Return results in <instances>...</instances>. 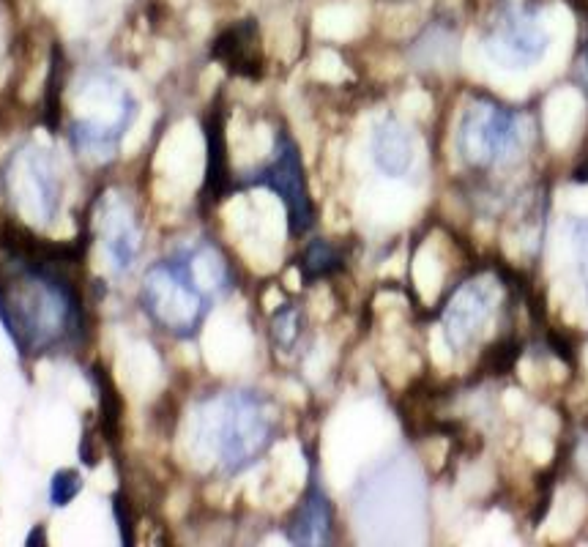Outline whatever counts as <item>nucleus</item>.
I'll list each match as a JSON object with an SVG mask.
<instances>
[{"label": "nucleus", "mask_w": 588, "mask_h": 547, "mask_svg": "<svg viewBox=\"0 0 588 547\" xmlns=\"http://www.w3.org/2000/svg\"><path fill=\"white\" fill-rule=\"evenodd\" d=\"M11 258L20 263L17 277L0 274V318L22 353H44L83 334V301L63 263Z\"/></svg>", "instance_id": "1"}, {"label": "nucleus", "mask_w": 588, "mask_h": 547, "mask_svg": "<svg viewBox=\"0 0 588 547\" xmlns=\"http://www.w3.org/2000/svg\"><path fill=\"white\" fill-rule=\"evenodd\" d=\"M277 416L266 397L255 392H219L200 405L195 441L222 474H241L269 452Z\"/></svg>", "instance_id": "2"}, {"label": "nucleus", "mask_w": 588, "mask_h": 547, "mask_svg": "<svg viewBox=\"0 0 588 547\" xmlns=\"http://www.w3.org/2000/svg\"><path fill=\"white\" fill-rule=\"evenodd\" d=\"M526 118L490 93H476L457 121L454 148L465 167L493 173L517 165L526 151Z\"/></svg>", "instance_id": "3"}, {"label": "nucleus", "mask_w": 588, "mask_h": 547, "mask_svg": "<svg viewBox=\"0 0 588 547\" xmlns=\"http://www.w3.org/2000/svg\"><path fill=\"white\" fill-rule=\"evenodd\" d=\"M140 301L156 329L167 331L178 340H192L203 329L208 312L214 307V299L189 277L176 252L148 269L140 288Z\"/></svg>", "instance_id": "4"}, {"label": "nucleus", "mask_w": 588, "mask_h": 547, "mask_svg": "<svg viewBox=\"0 0 588 547\" xmlns=\"http://www.w3.org/2000/svg\"><path fill=\"white\" fill-rule=\"evenodd\" d=\"M85 115L74 118L69 137L77 151L91 156H110L135 121L137 104L124 85L107 77L93 74L83 85Z\"/></svg>", "instance_id": "5"}, {"label": "nucleus", "mask_w": 588, "mask_h": 547, "mask_svg": "<svg viewBox=\"0 0 588 547\" xmlns=\"http://www.w3.org/2000/svg\"><path fill=\"white\" fill-rule=\"evenodd\" d=\"M547 47L550 33L537 11L526 3H506L496 20L490 22V31L485 36V52L490 61L509 72L537 66L547 55Z\"/></svg>", "instance_id": "6"}, {"label": "nucleus", "mask_w": 588, "mask_h": 547, "mask_svg": "<svg viewBox=\"0 0 588 547\" xmlns=\"http://www.w3.org/2000/svg\"><path fill=\"white\" fill-rule=\"evenodd\" d=\"M247 184L271 189L282 200V206L288 211L290 236L310 233V228L315 225V206H312L299 143L288 132H279L277 145H274V159L266 167H260Z\"/></svg>", "instance_id": "7"}, {"label": "nucleus", "mask_w": 588, "mask_h": 547, "mask_svg": "<svg viewBox=\"0 0 588 547\" xmlns=\"http://www.w3.org/2000/svg\"><path fill=\"white\" fill-rule=\"evenodd\" d=\"M496 310L498 293L493 282H487L485 277H471L460 282L441 310L446 345L454 353L474 348L490 326V320L496 318Z\"/></svg>", "instance_id": "8"}, {"label": "nucleus", "mask_w": 588, "mask_h": 547, "mask_svg": "<svg viewBox=\"0 0 588 547\" xmlns=\"http://www.w3.org/2000/svg\"><path fill=\"white\" fill-rule=\"evenodd\" d=\"M11 184H17L22 206L28 208V214L39 217L42 222H52L58 217L63 184L47 151L28 148L25 154L17 156L14 170H11Z\"/></svg>", "instance_id": "9"}, {"label": "nucleus", "mask_w": 588, "mask_h": 547, "mask_svg": "<svg viewBox=\"0 0 588 547\" xmlns=\"http://www.w3.org/2000/svg\"><path fill=\"white\" fill-rule=\"evenodd\" d=\"M99 236H102V247L115 274H126L135 266L140 247H143L140 241L143 233L137 225L135 211L126 206L121 197L107 200L99 208Z\"/></svg>", "instance_id": "10"}, {"label": "nucleus", "mask_w": 588, "mask_h": 547, "mask_svg": "<svg viewBox=\"0 0 588 547\" xmlns=\"http://www.w3.org/2000/svg\"><path fill=\"white\" fill-rule=\"evenodd\" d=\"M288 539L293 545H329L334 539V506L315 471L307 493L288 520Z\"/></svg>", "instance_id": "11"}, {"label": "nucleus", "mask_w": 588, "mask_h": 547, "mask_svg": "<svg viewBox=\"0 0 588 547\" xmlns=\"http://www.w3.org/2000/svg\"><path fill=\"white\" fill-rule=\"evenodd\" d=\"M370 154L375 167L381 170L386 178H403L411 173L413 159V137L408 126L397 118H383L381 124L375 126L370 140Z\"/></svg>", "instance_id": "12"}, {"label": "nucleus", "mask_w": 588, "mask_h": 547, "mask_svg": "<svg viewBox=\"0 0 588 547\" xmlns=\"http://www.w3.org/2000/svg\"><path fill=\"white\" fill-rule=\"evenodd\" d=\"M214 58L222 61L230 72L244 74V77H258L260 74V39L255 20H241L233 28H227L214 44Z\"/></svg>", "instance_id": "13"}, {"label": "nucleus", "mask_w": 588, "mask_h": 547, "mask_svg": "<svg viewBox=\"0 0 588 547\" xmlns=\"http://www.w3.org/2000/svg\"><path fill=\"white\" fill-rule=\"evenodd\" d=\"M206 186L203 192H208V197L219 203L227 192V181H230V165H227V143L225 135H222V118L219 113H214L206 121Z\"/></svg>", "instance_id": "14"}, {"label": "nucleus", "mask_w": 588, "mask_h": 547, "mask_svg": "<svg viewBox=\"0 0 588 547\" xmlns=\"http://www.w3.org/2000/svg\"><path fill=\"white\" fill-rule=\"evenodd\" d=\"M342 263H345V258H342L340 247H334L326 238H312L299 258L301 279H304L307 285L320 282V279H329L334 277L337 271H342Z\"/></svg>", "instance_id": "15"}, {"label": "nucleus", "mask_w": 588, "mask_h": 547, "mask_svg": "<svg viewBox=\"0 0 588 547\" xmlns=\"http://www.w3.org/2000/svg\"><path fill=\"white\" fill-rule=\"evenodd\" d=\"M271 340L282 351H290L296 348V342L301 340L304 334V312H301L299 304H282L274 315H271Z\"/></svg>", "instance_id": "16"}, {"label": "nucleus", "mask_w": 588, "mask_h": 547, "mask_svg": "<svg viewBox=\"0 0 588 547\" xmlns=\"http://www.w3.org/2000/svg\"><path fill=\"white\" fill-rule=\"evenodd\" d=\"M83 476L80 471H74V468H61L58 474L50 479V504L63 509V506H69L74 498L83 493Z\"/></svg>", "instance_id": "17"}, {"label": "nucleus", "mask_w": 588, "mask_h": 547, "mask_svg": "<svg viewBox=\"0 0 588 547\" xmlns=\"http://www.w3.org/2000/svg\"><path fill=\"white\" fill-rule=\"evenodd\" d=\"M572 249H575V266H578V277L586 288L588 299V217H580L572 222Z\"/></svg>", "instance_id": "18"}, {"label": "nucleus", "mask_w": 588, "mask_h": 547, "mask_svg": "<svg viewBox=\"0 0 588 547\" xmlns=\"http://www.w3.org/2000/svg\"><path fill=\"white\" fill-rule=\"evenodd\" d=\"M44 542H47V537H44V526H36V531L28 537V545H44Z\"/></svg>", "instance_id": "19"}, {"label": "nucleus", "mask_w": 588, "mask_h": 547, "mask_svg": "<svg viewBox=\"0 0 588 547\" xmlns=\"http://www.w3.org/2000/svg\"><path fill=\"white\" fill-rule=\"evenodd\" d=\"M580 181H588V170H586V176H580Z\"/></svg>", "instance_id": "20"}]
</instances>
